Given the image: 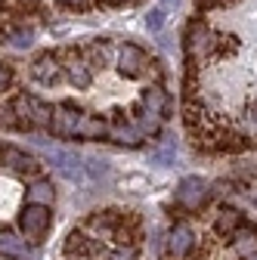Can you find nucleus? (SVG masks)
<instances>
[{"label":"nucleus","mask_w":257,"mask_h":260,"mask_svg":"<svg viewBox=\"0 0 257 260\" xmlns=\"http://www.w3.org/2000/svg\"><path fill=\"white\" fill-rule=\"evenodd\" d=\"M10 106H13V112H16V118H19V124L25 130H31V127H50V121H53V109L44 100H38V96H31V93H19Z\"/></svg>","instance_id":"1"},{"label":"nucleus","mask_w":257,"mask_h":260,"mask_svg":"<svg viewBox=\"0 0 257 260\" xmlns=\"http://www.w3.org/2000/svg\"><path fill=\"white\" fill-rule=\"evenodd\" d=\"M50 223H53V217H50V208L47 205H25L22 208V214H19V226H22V233L28 236V239H44V233L50 230Z\"/></svg>","instance_id":"2"},{"label":"nucleus","mask_w":257,"mask_h":260,"mask_svg":"<svg viewBox=\"0 0 257 260\" xmlns=\"http://www.w3.org/2000/svg\"><path fill=\"white\" fill-rule=\"evenodd\" d=\"M208 195H211V189H208V183L202 177H186L177 186V205L183 211H199L208 202Z\"/></svg>","instance_id":"3"},{"label":"nucleus","mask_w":257,"mask_h":260,"mask_svg":"<svg viewBox=\"0 0 257 260\" xmlns=\"http://www.w3.org/2000/svg\"><path fill=\"white\" fill-rule=\"evenodd\" d=\"M78 124H81V112L72 106V103H62L59 109H53V121H50V130L62 140H75L78 137Z\"/></svg>","instance_id":"4"},{"label":"nucleus","mask_w":257,"mask_h":260,"mask_svg":"<svg viewBox=\"0 0 257 260\" xmlns=\"http://www.w3.org/2000/svg\"><path fill=\"white\" fill-rule=\"evenodd\" d=\"M0 165H4L7 171H13V174H38V168H41L35 155H28V152H22L16 146L0 149Z\"/></svg>","instance_id":"5"},{"label":"nucleus","mask_w":257,"mask_h":260,"mask_svg":"<svg viewBox=\"0 0 257 260\" xmlns=\"http://www.w3.org/2000/svg\"><path fill=\"white\" fill-rule=\"evenodd\" d=\"M214 47H217V38L211 35L205 25H199V22H196V25L186 31V53H189L192 59H205Z\"/></svg>","instance_id":"6"},{"label":"nucleus","mask_w":257,"mask_h":260,"mask_svg":"<svg viewBox=\"0 0 257 260\" xmlns=\"http://www.w3.org/2000/svg\"><path fill=\"white\" fill-rule=\"evenodd\" d=\"M192 248H196V233H192V226L189 223H177L168 233V254L174 260H183V257H189Z\"/></svg>","instance_id":"7"},{"label":"nucleus","mask_w":257,"mask_h":260,"mask_svg":"<svg viewBox=\"0 0 257 260\" xmlns=\"http://www.w3.org/2000/svg\"><path fill=\"white\" fill-rule=\"evenodd\" d=\"M118 72L124 78H143V72H146V53L140 47H134V44H124L118 50Z\"/></svg>","instance_id":"8"},{"label":"nucleus","mask_w":257,"mask_h":260,"mask_svg":"<svg viewBox=\"0 0 257 260\" xmlns=\"http://www.w3.org/2000/svg\"><path fill=\"white\" fill-rule=\"evenodd\" d=\"M59 75H62V65H59V59H56L53 53L38 56L35 65H31V78H35L38 84H56Z\"/></svg>","instance_id":"9"},{"label":"nucleus","mask_w":257,"mask_h":260,"mask_svg":"<svg viewBox=\"0 0 257 260\" xmlns=\"http://www.w3.org/2000/svg\"><path fill=\"white\" fill-rule=\"evenodd\" d=\"M47 158L53 161V165L66 174L69 180H84V165H81V158L78 155H69V152H59V149H50Z\"/></svg>","instance_id":"10"},{"label":"nucleus","mask_w":257,"mask_h":260,"mask_svg":"<svg viewBox=\"0 0 257 260\" xmlns=\"http://www.w3.org/2000/svg\"><path fill=\"white\" fill-rule=\"evenodd\" d=\"M109 140H115V143H121V146H140V143H143V134H140L137 124L118 118V121L109 127Z\"/></svg>","instance_id":"11"},{"label":"nucleus","mask_w":257,"mask_h":260,"mask_svg":"<svg viewBox=\"0 0 257 260\" xmlns=\"http://www.w3.org/2000/svg\"><path fill=\"white\" fill-rule=\"evenodd\" d=\"M28 254V245L19 233L13 230H0V257H7V260H22Z\"/></svg>","instance_id":"12"},{"label":"nucleus","mask_w":257,"mask_h":260,"mask_svg":"<svg viewBox=\"0 0 257 260\" xmlns=\"http://www.w3.org/2000/svg\"><path fill=\"white\" fill-rule=\"evenodd\" d=\"M66 75H69V81L75 84V90H87L90 84H93V75H90V65L75 53V56H69V62H66Z\"/></svg>","instance_id":"13"},{"label":"nucleus","mask_w":257,"mask_h":260,"mask_svg":"<svg viewBox=\"0 0 257 260\" xmlns=\"http://www.w3.org/2000/svg\"><path fill=\"white\" fill-rule=\"evenodd\" d=\"M233 239V248H236V254L239 257H251V254H257V230L254 226H239V230L230 236Z\"/></svg>","instance_id":"14"},{"label":"nucleus","mask_w":257,"mask_h":260,"mask_svg":"<svg viewBox=\"0 0 257 260\" xmlns=\"http://www.w3.org/2000/svg\"><path fill=\"white\" fill-rule=\"evenodd\" d=\"M143 109H146V112H152V115H162V118H168V109H171V103H168L165 90H162V87H149V90L143 93Z\"/></svg>","instance_id":"15"},{"label":"nucleus","mask_w":257,"mask_h":260,"mask_svg":"<svg viewBox=\"0 0 257 260\" xmlns=\"http://www.w3.org/2000/svg\"><path fill=\"white\" fill-rule=\"evenodd\" d=\"M78 137H84V140H103V137H109V124H106L103 118L81 115V124H78Z\"/></svg>","instance_id":"16"},{"label":"nucleus","mask_w":257,"mask_h":260,"mask_svg":"<svg viewBox=\"0 0 257 260\" xmlns=\"http://www.w3.org/2000/svg\"><path fill=\"white\" fill-rule=\"evenodd\" d=\"M239 226H242V214H239V211H233V208H220V211H217L214 230H217L220 236H233Z\"/></svg>","instance_id":"17"},{"label":"nucleus","mask_w":257,"mask_h":260,"mask_svg":"<svg viewBox=\"0 0 257 260\" xmlns=\"http://www.w3.org/2000/svg\"><path fill=\"white\" fill-rule=\"evenodd\" d=\"M53 199H56V189H53V183L50 180H35L28 186V202L31 205H53Z\"/></svg>","instance_id":"18"},{"label":"nucleus","mask_w":257,"mask_h":260,"mask_svg":"<svg viewBox=\"0 0 257 260\" xmlns=\"http://www.w3.org/2000/svg\"><path fill=\"white\" fill-rule=\"evenodd\" d=\"M162 115H152V112H146V109H140V118H137V127H140V134L143 137H155L158 130H162Z\"/></svg>","instance_id":"19"},{"label":"nucleus","mask_w":257,"mask_h":260,"mask_svg":"<svg viewBox=\"0 0 257 260\" xmlns=\"http://www.w3.org/2000/svg\"><path fill=\"white\" fill-rule=\"evenodd\" d=\"M66 251H69V254H100V245L75 233V236H69V245H66Z\"/></svg>","instance_id":"20"},{"label":"nucleus","mask_w":257,"mask_h":260,"mask_svg":"<svg viewBox=\"0 0 257 260\" xmlns=\"http://www.w3.org/2000/svg\"><path fill=\"white\" fill-rule=\"evenodd\" d=\"M10 41H13L16 50H28L31 44H35V31H31V28H19V31L10 35Z\"/></svg>","instance_id":"21"},{"label":"nucleus","mask_w":257,"mask_h":260,"mask_svg":"<svg viewBox=\"0 0 257 260\" xmlns=\"http://www.w3.org/2000/svg\"><path fill=\"white\" fill-rule=\"evenodd\" d=\"M0 130H22V124H19L16 112H13V106H0Z\"/></svg>","instance_id":"22"},{"label":"nucleus","mask_w":257,"mask_h":260,"mask_svg":"<svg viewBox=\"0 0 257 260\" xmlns=\"http://www.w3.org/2000/svg\"><path fill=\"white\" fill-rule=\"evenodd\" d=\"M165 7H155V10H149V16H146V25H149V31L152 35H158V31L165 28Z\"/></svg>","instance_id":"23"},{"label":"nucleus","mask_w":257,"mask_h":260,"mask_svg":"<svg viewBox=\"0 0 257 260\" xmlns=\"http://www.w3.org/2000/svg\"><path fill=\"white\" fill-rule=\"evenodd\" d=\"M245 134L257 140V106H251L248 115H245Z\"/></svg>","instance_id":"24"},{"label":"nucleus","mask_w":257,"mask_h":260,"mask_svg":"<svg viewBox=\"0 0 257 260\" xmlns=\"http://www.w3.org/2000/svg\"><path fill=\"white\" fill-rule=\"evenodd\" d=\"M106 260H137V251L134 248H115L106 254Z\"/></svg>","instance_id":"25"},{"label":"nucleus","mask_w":257,"mask_h":260,"mask_svg":"<svg viewBox=\"0 0 257 260\" xmlns=\"http://www.w3.org/2000/svg\"><path fill=\"white\" fill-rule=\"evenodd\" d=\"M13 84V72L7 69V65H0V90H7Z\"/></svg>","instance_id":"26"},{"label":"nucleus","mask_w":257,"mask_h":260,"mask_svg":"<svg viewBox=\"0 0 257 260\" xmlns=\"http://www.w3.org/2000/svg\"><path fill=\"white\" fill-rule=\"evenodd\" d=\"M174 152H177V149H174V143H168V146H165L162 152L155 155V161H171V158H174Z\"/></svg>","instance_id":"27"},{"label":"nucleus","mask_w":257,"mask_h":260,"mask_svg":"<svg viewBox=\"0 0 257 260\" xmlns=\"http://www.w3.org/2000/svg\"><path fill=\"white\" fill-rule=\"evenodd\" d=\"M62 4H69V7H84L87 0H62Z\"/></svg>","instance_id":"28"},{"label":"nucleus","mask_w":257,"mask_h":260,"mask_svg":"<svg viewBox=\"0 0 257 260\" xmlns=\"http://www.w3.org/2000/svg\"><path fill=\"white\" fill-rule=\"evenodd\" d=\"M162 7H165V10H171V7H177V0H162Z\"/></svg>","instance_id":"29"},{"label":"nucleus","mask_w":257,"mask_h":260,"mask_svg":"<svg viewBox=\"0 0 257 260\" xmlns=\"http://www.w3.org/2000/svg\"><path fill=\"white\" fill-rule=\"evenodd\" d=\"M202 4H205V7H211V4H217V0H202Z\"/></svg>","instance_id":"30"},{"label":"nucleus","mask_w":257,"mask_h":260,"mask_svg":"<svg viewBox=\"0 0 257 260\" xmlns=\"http://www.w3.org/2000/svg\"><path fill=\"white\" fill-rule=\"evenodd\" d=\"M245 260H257V254H251V257H245Z\"/></svg>","instance_id":"31"},{"label":"nucleus","mask_w":257,"mask_h":260,"mask_svg":"<svg viewBox=\"0 0 257 260\" xmlns=\"http://www.w3.org/2000/svg\"><path fill=\"white\" fill-rule=\"evenodd\" d=\"M0 7H4V0H0Z\"/></svg>","instance_id":"32"}]
</instances>
